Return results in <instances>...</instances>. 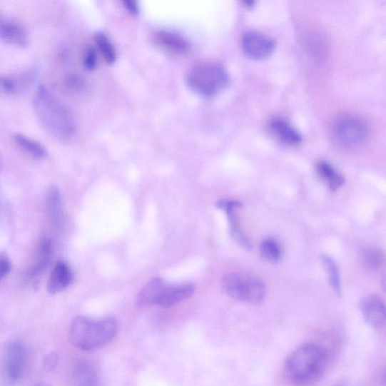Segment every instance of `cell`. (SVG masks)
<instances>
[{
  "label": "cell",
  "instance_id": "obj_1",
  "mask_svg": "<svg viewBox=\"0 0 386 386\" xmlns=\"http://www.w3.org/2000/svg\"><path fill=\"white\" fill-rule=\"evenodd\" d=\"M34 108L39 121L60 140H69L76 133V123L71 111L46 88H39L34 97Z\"/></svg>",
  "mask_w": 386,
  "mask_h": 386
},
{
  "label": "cell",
  "instance_id": "obj_2",
  "mask_svg": "<svg viewBox=\"0 0 386 386\" xmlns=\"http://www.w3.org/2000/svg\"><path fill=\"white\" fill-rule=\"evenodd\" d=\"M327 362V354L321 345L306 343L288 357L285 363V374L293 384L308 385L323 374Z\"/></svg>",
  "mask_w": 386,
  "mask_h": 386
},
{
  "label": "cell",
  "instance_id": "obj_3",
  "mask_svg": "<svg viewBox=\"0 0 386 386\" xmlns=\"http://www.w3.org/2000/svg\"><path fill=\"white\" fill-rule=\"evenodd\" d=\"M118 325L113 318L92 319L78 316L70 330V340L75 347L83 351H92L103 347L116 336Z\"/></svg>",
  "mask_w": 386,
  "mask_h": 386
},
{
  "label": "cell",
  "instance_id": "obj_4",
  "mask_svg": "<svg viewBox=\"0 0 386 386\" xmlns=\"http://www.w3.org/2000/svg\"><path fill=\"white\" fill-rule=\"evenodd\" d=\"M188 83L196 94L214 97L230 83L228 73L217 64H203L193 68L188 76Z\"/></svg>",
  "mask_w": 386,
  "mask_h": 386
},
{
  "label": "cell",
  "instance_id": "obj_5",
  "mask_svg": "<svg viewBox=\"0 0 386 386\" xmlns=\"http://www.w3.org/2000/svg\"><path fill=\"white\" fill-rule=\"evenodd\" d=\"M222 287L230 298L248 303H260L265 295V285L260 278L233 273L224 276Z\"/></svg>",
  "mask_w": 386,
  "mask_h": 386
},
{
  "label": "cell",
  "instance_id": "obj_6",
  "mask_svg": "<svg viewBox=\"0 0 386 386\" xmlns=\"http://www.w3.org/2000/svg\"><path fill=\"white\" fill-rule=\"evenodd\" d=\"M29 366V352L23 343L13 341L6 345L1 376L7 386H16L24 378Z\"/></svg>",
  "mask_w": 386,
  "mask_h": 386
},
{
  "label": "cell",
  "instance_id": "obj_7",
  "mask_svg": "<svg viewBox=\"0 0 386 386\" xmlns=\"http://www.w3.org/2000/svg\"><path fill=\"white\" fill-rule=\"evenodd\" d=\"M335 134L340 142L346 145L363 143L368 136V127L362 118L345 115L338 118L335 125Z\"/></svg>",
  "mask_w": 386,
  "mask_h": 386
},
{
  "label": "cell",
  "instance_id": "obj_8",
  "mask_svg": "<svg viewBox=\"0 0 386 386\" xmlns=\"http://www.w3.org/2000/svg\"><path fill=\"white\" fill-rule=\"evenodd\" d=\"M242 44L245 54L254 60L268 58L275 49V42L273 38L255 31L246 32L243 35Z\"/></svg>",
  "mask_w": 386,
  "mask_h": 386
},
{
  "label": "cell",
  "instance_id": "obj_9",
  "mask_svg": "<svg viewBox=\"0 0 386 386\" xmlns=\"http://www.w3.org/2000/svg\"><path fill=\"white\" fill-rule=\"evenodd\" d=\"M359 308L365 321L372 327L382 330L385 325V306L383 300L377 295H370L362 299Z\"/></svg>",
  "mask_w": 386,
  "mask_h": 386
},
{
  "label": "cell",
  "instance_id": "obj_10",
  "mask_svg": "<svg viewBox=\"0 0 386 386\" xmlns=\"http://www.w3.org/2000/svg\"><path fill=\"white\" fill-rule=\"evenodd\" d=\"M154 41L158 47L175 55H183L191 49L188 41L181 35L169 31H159L154 34Z\"/></svg>",
  "mask_w": 386,
  "mask_h": 386
},
{
  "label": "cell",
  "instance_id": "obj_11",
  "mask_svg": "<svg viewBox=\"0 0 386 386\" xmlns=\"http://www.w3.org/2000/svg\"><path fill=\"white\" fill-rule=\"evenodd\" d=\"M0 39L16 46L24 47L29 44V36L23 26L0 13Z\"/></svg>",
  "mask_w": 386,
  "mask_h": 386
},
{
  "label": "cell",
  "instance_id": "obj_12",
  "mask_svg": "<svg viewBox=\"0 0 386 386\" xmlns=\"http://www.w3.org/2000/svg\"><path fill=\"white\" fill-rule=\"evenodd\" d=\"M242 203L237 201L226 200L223 199L217 203V207L225 211L230 224V233L238 244L243 246L246 249L251 248V244L248 238L243 233L240 225L236 216L235 210L242 207Z\"/></svg>",
  "mask_w": 386,
  "mask_h": 386
},
{
  "label": "cell",
  "instance_id": "obj_13",
  "mask_svg": "<svg viewBox=\"0 0 386 386\" xmlns=\"http://www.w3.org/2000/svg\"><path fill=\"white\" fill-rule=\"evenodd\" d=\"M194 291L195 286L192 284L166 285L156 305L170 308L191 298Z\"/></svg>",
  "mask_w": 386,
  "mask_h": 386
},
{
  "label": "cell",
  "instance_id": "obj_14",
  "mask_svg": "<svg viewBox=\"0 0 386 386\" xmlns=\"http://www.w3.org/2000/svg\"><path fill=\"white\" fill-rule=\"evenodd\" d=\"M73 275L70 266L64 262H59L53 269L48 282V291L56 295L68 288L72 283Z\"/></svg>",
  "mask_w": 386,
  "mask_h": 386
},
{
  "label": "cell",
  "instance_id": "obj_15",
  "mask_svg": "<svg viewBox=\"0 0 386 386\" xmlns=\"http://www.w3.org/2000/svg\"><path fill=\"white\" fill-rule=\"evenodd\" d=\"M52 244L49 239L44 238L39 242L33 263L28 272L30 279H36L44 272L51 258Z\"/></svg>",
  "mask_w": 386,
  "mask_h": 386
},
{
  "label": "cell",
  "instance_id": "obj_16",
  "mask_svg": "<svg viewBox=\"0 0 386 386\" xmlns=\"http://www.w3.org/2000/svg\"><path fill=\"white\" fill-rule=\"evenodd\" d=\"M73 380L75 386H101L98 372L87 361H78L73 367Z\"/></svg>",
  "mask_w": 386,
  "mask_h": 386
},
{
  "label": "cell",
  "instance_id": "obj_17",
  "mask_svg": "<svg viewBox=\"0 0 386 386\" xmlns=\"http://www.w3.org/2000/svg\"><path fill=\"white\" fill-rule=\"evenodd\" d=\"M47 215L53 228H59L63 220L62 198L56 186H51L46 199Z\"/></svg>",
  "mask_w": 386,
  "mask_h": 386
},
{
  "label": "cell",
  "instance_id": "obj_18",
  "mask_svg": "<svg viewBox=\"0 0 386 386\" xmlns=\"http://www.w3.org/2000/svg\"><path fill=\"white\" fill-rule=\"evenodd\" d=\"M270 128L279 140L288 145L300 144L303 140L300 132L283 118L273 119Z\"/></svg>",
  "mask_w": 386,
  "mask_h": 386
},
{
  "label": "cell",
  "instance_id": "obj_19",
  "mask_svg": "<svg viewBox=\"0 0 386 386\" xmlns=\"http://www.w3.org/2000/svg\"><path fill=\"white\" fill-rule=\"evenodd\" d=\"M166 285V283L161 278H157L153 279L139 293L137 303L140 306H142V308L156 305Z\"/></svg>",
  "mask_w": 386,
  "mask_h": 386
},
{
  "label": "cell",
  "instance_id": "obj_20",
  "mask_svg": "<svg viewBox=\"0 0 386 386\" xmlns=\"http://www.w3.org/2000/svg\"><path fill=\"white\" fill-rule=\"evenodd\" d=\"M316 170L320 176L329 186L331 191H336L344 184V178L330 163L321 161L317 164Z\"/></svg>",
  "mask_w": 386,
  "mask_h": 386
},
{
  "label": "cell",
  "instance_id": "obj_21",
  "mask_svg": "<svg viewBox=\"0 0 386 386\" xmlns=\"http://www.w3.org/2000/svg\"><path fill=\"white\" fill-rule=\"evenodd\" d=\"M14 140L23 151L36 159H44L48 156L44 146L34 140L21 134L16 135Z\"/></svg>",
  "mask_w": 386,
  "mask_h": 386
},
{
  "label": "cell",
  "instance_id": "obj_22",
  "mask_svg": "<svg viewBox=\"0 0 386 386\" xmlns=\"http://www.w3.org/2000/svg\"><path fill=\"white\" fill-rule=\"evenodd\" d=\"M95 41L104 60L113 64L116 61V51L109 38L99 32L96 34Z\"/></svg>",
  "mask_w": 386,
  "mask_h": 386
},
{
  "label": "cell",
  "instance_id": "obj_23",
  "mask_svg": "<svg viewBox=\"0 0 386 386\" xmlns=\"http://www.w3.org/2000/svg\"><path fill=\"white\" fill-rule=\"evenodd\" d=\"M261 257L266 261L276 263L282 257V248L273 239H266L260 248Z\"/></svg>",
  "mask_w": 386,
  "mask_h": 386
},
{
  "label": "cell",
  "instance_id": "obj_24",
  "mask_svg": "<svg viewBox=\"0 0 386 386\" xmlns=\"http://www.w3.org/2000/svg\"><path fill=\"white\" fill-rule=\"evenodd\" d=\"M322 262L327 271L331 286L335 289L337 294H340V277L335 261L329 256L325 255L322 257Z\"/></svg>",
  "mask_w": 386,
  "mask_h": 386
},
{
  "label": "cell",
  "instance_id": "obj_25",
  "mask_svg": "<svg viewBox=\"0 0 386 386\" xmlns=\"http://www.w3.org/2000/svg\"><path fill=\"white\" fill-rule=\"evenodd\" d=\"M365 263L371 268H377L379 266L382 262L383 257L381 254V252L378 250L371 248L367 249L364 254Z\"/></svg>",
  "mask_w": 386,
  "mask_h": 386
},
{
  "label": "cell",
  "instance_id": "obj_26",
  "mask_svg": "<svg viewBox=\"0 0 386 386\" xmlns=\"http://www.w3.org/2000/svg\"><path fill=\"white\" fill-rule=\"evenodd\" d=\"M18 90V83L14 78L0 76V92L4 94H14Z\"/></svg>",
  "mask_w": 386,
  "mask_h": 386
},
{
  "label": "cell",
  "instance_id": "obj_27",
  "mask_svg": "<svg viewBox=\"0 0 386 386\" xmlns=\"http://www.w3.org/2000/svg\"><path fill=\"white\" fill-rule=\"evenodd\" d=\"M97 56L96 51L93 48H88L84 56V65L86 68L89 71H93L96 68Z\"/></svg>",
  "mask_w": 386,
  "mask_h": 386
},
{
  "label": "cell",
  "instance_id": "obj_28",
  "mask_svg": "<svg viewBox=\"0 0 386 386\" xmlns=\"http://www.w3.org/2000/svg\"><path fill=\"white\" fill-rule=\"evenodd\" d=\"M59 363V355L56 352H51L47 355L44 361L45 369L49 371L54 370Z\"/></svg>",
  "mask_w": 386,
  "mask_h": 386
},
{
  "label": "cell",
  "instance_id": "obj_29",
  "mask_svg": "<svg viewBox=\"0 0 386 386\" xmlns=\"http://www.w3.org/2000/svg\"><path fill=\"white\" fill-rule=\"evenodd\" d=\"M11 269L9 259L4 255H0V280L7 275Z\"/></svg>",
  "mask_w": 386,
  "mask_h": 386
},
{
  "label": "cell",
  "instance_id": "obj_30",
  "mask_svg": "<svg viewBox=\"0 0 386 386\" xmlns=\"http://www.w3.org/2000/svg\"><path fill=\"white\" fill-rule=\"evenodd\" d=\"M123 5L131 14L136 15L139 12V6L135 1L128 0V1H123Z\"/></svg>",
  "mask_w": 386,
  "mask_h": 386
},
{
  "label": "cell",
  "instance_id": "obj_31",
  "mask_svg": "<svg viewBox=\"0 0 386 386\" xmlns=\"http://www.w3.org/2000/svg\"><path fill=\"white\" fill-rule=\"evenodd\" d=\"M34 386H52V385L46 382H39V383H36Z\"/></svg>",
  "mask_w": 386,
  "mask_h": 386
},
{
  "label": "cell",
  "instance_id": "obj_32",
  "mask_svg": "<svg viewBox=\"0 0 386 386\" xmlns=\"http://www.w3.org/2000/svg\"><path fill=\"white\" fill-rule=\"evenodd\" d=\"M338 386H343V385H338Z\"/></svg>",
  "mask_w": 386,
  "mask_h": 386
}]
</instances>
